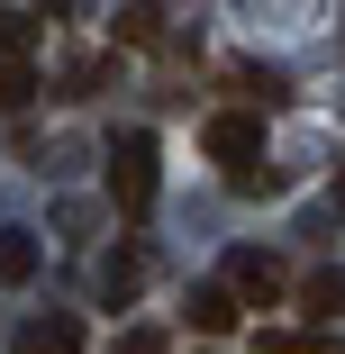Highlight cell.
Masks as SVG:
<instances>
[{"label":"cell","instance_id":"7","mask_svg":"<svg viewBox=\"0 0 345 354\" xmlns=\"http://www.w3.org/2000/svg\"><path fill=\"white\" fill-rule=\"evenodd\" d=\"M0 281H37V236L28 227H0Z\"/></svg>","mask_w":345,"mask_h":354},{"label":"cell","instance_id":"10","mask_svg":"<svg viewBox=\"0 0 345 354\" xmlns=\"http://www.w3.org/2000/svg\"><path fill=\"white\" fill-rule=\"evenodd\" d=\"M28 91H37V82H28V64H19V55H0V118H10Z\"/></svg>","mask_w":345,"mask_h":354},{"label":"cell","instance_id":"1","mask_svg":"<svg viewBox=\"0 0 345 354\" xmlns=\"http://www.w3.org/2000/svg\"><path fill=\"white\" fill-rule=\"evenodd\" d=\"M200 146H209V164H227V182H245V173L263 164V118H245V109H218L209 127H200Z\"/></svg>","mask_w":345,"mask_h":354},{"label":"cell","instance_id":"12","mask_svg":"<svg viewBox=\"0 0 345 354\" xmlns=\"http://www.w3.org/2000/svg\"><path fill=\"white\" fill-rule=\"evenodd\" d=\"M118 354H164V336H155V327H136V336H127Z\"/></svg>","mask_w":345,"mask_h":354},{"label":"cell","instance_id":"4","mask_svg":"<svg viewBox=\"0 0 345 354\" xmlns=\"http://www.w3.org/2000/svg\"><path fill=\"white\" fill-rule=\"evenodd\" d=\"M191 327L200 336H227L236 327V291H227V281H200V291H191Z\"/></svg>","mask_w":345,"mask_h":354},{"label":"cell","instance_id":"9","mask_svg":"<svg viewBox=\"0 0 345 354\" xmlns=\"http://www.w3.org/2000/svg\"><path fill=\"white\" fill-rule=\"evenodd\" d=\"M136 281H146L136 254H109V263H100V291H109V300H136Z\"/></svg>","mask_w":345,"mask_h":354},{"label":"cell","instance_id":"11","mask_svg":"<svg viewBox=\"0 0 345 354\" xmlns=\"http://www.w3.org/2000/svg\"><path fill=\"white\" fill-rule=\"evenodd\" d=\"M37 46V19L28 10H0V55H28Z\"/></svg>","mask_w":345,"mask_h":354},{"label":"cell","instance_id":"2","mask_svg":"<svg viewBox=\"0 0 345 354\" xmlns=\"http://www.w3.org/2000/svg\"><path fill=\"white\" fill-rule=\"evenodd\" d=\"M109 200L118 209H146L155 200V136L146 127H127L118 146H109Z\"/></svg>","mask_w":345,"mask_h":354},{"label":"cell","instance_id":"3","mask_svg":"<svg viewBox=\"0 0 345 354\" xmlns=\"http://www.w3.org/2000/svg\"><path fill=\"white\" fill-rule=\"evenodd\" d=\"M19 354H82V318H64V309L28 318V327H19Z\"/></svg>","mask_w":345,"mask_h":354},{"label":"cell","instance_id":"13","mask_svg":"<svg viewBox=\"0 0 345 354\" xmlns=\"http://www.w3.org/2000/svg\"><path fill=\"white\" fill-rule=\"evenodd\" d=\"M336 218H345V173H336Z\"/></svg>","mask_w":345,"mask_h":354},{"label":"cell","instance_id":"6","mask_svg":"<svg viewBox=\"0 0 345 354\" xmlns=\"http://www.w3.org/2000/svg\"><path fill=\"white\" fill-rule=\"evenodd\" d=\"M236 291L245 300H282V263L272 254H236Z\"/></svg>","mask_w":345,"mask_h":354},{"label":"cell","instance_id":"5","mask_svg":"<svg viewBox=\"0 0 345 354\" xmlns=\"http://www.w3.org/2000/svg\"><path fill=\"white\" fill-rule=\"evenodd\" d=\"M300 300H309V318H345V263L309 272V281H300Z\"/></svg>","mask_w":345,"mask_h":354},{"label":"cell","instance_id":"8","mask_svg":"<svg viewBox=\"0 0 345 354\" xmlns=\"http://www.w3.org/2000/svg\"><path fill=\"white\" fill-rule=\"evenodd\" d=\"M118 37H127V46H155V37H164V10H155V0H136V10H118Z\"/></svg>","mask_w":345,"mask_h":354}]
</instances>
